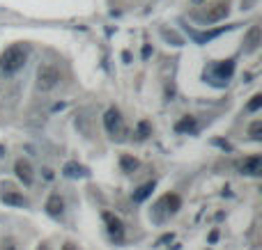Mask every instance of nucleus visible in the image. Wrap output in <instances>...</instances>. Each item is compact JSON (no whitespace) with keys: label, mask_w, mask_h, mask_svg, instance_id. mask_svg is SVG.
<instances>
[{"label":"nucleus","mask_w":262,"mask_h":250,"mask_svg":"<svg viewBox=\"0 0 262 250\" xmlns=\"http://www.w3.org/2000/svg\"><path fill=\"white\" fill-rule=\"evenodd\" d=\"M28 60V49L23 44H12L0 53V71H5L7 76L17 74L19 69H23Z\"/></svg>","instance_id":"nucleus-1"},{"label":"nucleus","mask_w":262,"mask_h":250,"mask_svg":"<svg viewBox=\"0 0 262 250\" xmlns=\"http://www.w3.org/2000/svg\"><path fill=\"white\" fill-rule=\"evenodd\" d=\"M180 207H182L180 195H175V193H166L164 197H159V202L152 207V211H150V216H152V223L164 225L170 216H175V213L180 211Z\"/></svg>","instance_id":"nucleus-2"},{"label":"nucleus","mask_w":262,"mask_h":250,"mask_svg":"<svg viewBox=\"0 0 262 250\" xmlns=\"http://www.w3.org/2000/svg\"><path fill=\"white\" fill-rule=\"evenodd\" d=\"M60 85V69L53 62H42L37 67V87L42 92H51Z\"/></svg>","instance_id":"nucleus-3"},{"label":"nucleus","mask_w":262,"mask_h":250,"mask_svg":"<svg viewBox=\"0 0 262 250\" xmlns=\"http://www.w3.org/2000/svg\"><path fill=\"white\" fill-rule=\"evenodd\" d=\"M104 126L106 131H108L113 138H117V140H122V138L126 136V126H124V117H122V113L117 108H108L104 115Z\"/></svg>","instance_id":"nucleus-4"},{"label":"nucleus","mask_w":262,"mask_h":250,"mask_svg":"<svg viewBox=\"0 0 262 250\" xmlns=\"http://www.w3.org/2000/svg\"><path fill=\"white\" fill-rule=\"evenodd\" d=\"M228 12H230L228 0H218V3H214V5L207 7V12H205V14L196 12V14H193V19H196V21H200L202 26H207V23H216V21H221V19H225V17H228Z\"/></svg>","instance_id":"nucleus-5"},{"label":"nucleus","mask_w":262,"mask_h":250,"mask_svg":"<svg viewBox=\"0 0 262 250\" xmlns=\"http://www.w3.org/2000/svg\"><path fill=\"white\" fill-rule=\"evenodd\" d=\"M101 218H104V225H106V232H108L110 241L113 243H124V223H122L120 218L110 211H104Z\"/></svg>","instance_id":"nucleus-6"},{"label":"nucleus","mask_w":262,"mask_h":250,"mask_svg":"<svg viewBox=\"0 0 262 250\" xmlns=\"http://www.w3.org/2000/svg\"><path fill=\"white\" fill-rule=\"evenodd\" d=\"M212 69H214V74H216V76H209L207 81L212 83V85H216V87H223V85H228L230 76H232V71H235V60L214 62Z\"/></svg>","instance_id":"nucleus-7"},{"label":"nucleus","mask_w":262,"mask_h":250,"mask_svg":"<svg viewBox=\"0 0 262 250\" xmlns=\"http://www.w3.org/2000/svg\"><path fill=\"white\" fill-rule=\"evenodd\" d=\"M0 200H3V204H7V207H28L26 197H23L12 184H7V181L0 184Z\"/></svg>","instance_id":"nucleus-8"},{"label":"nucleus","mask_w":262,"mask_h":250,"mask_svg":"<svg viewBox=\"0 0 262 250\" xmlns=\"http://www.w3.org/2000/svg\"><path fill=\"white\" fill-rule=\"evenodd\" d=\"M232 28L235 26H223V28H216V30H209V33H196L193 28L186 26V33H189V37H191L196 44H207V42H212V39L221 37L223 33H228V30H232Z\"/></svg>","instance_id":"nucleus-9"},{"label":"nucleus","mask_w":262,"mask_h":250,"mask_svg":"<svg viewBox=\"0 0 262 250\" xmlns=\"http://www.w3.org/2000/svg\"><path fill=\"white\" fill-rule=\"evenodd\" d=\"M14 172H17V179L21 181L23 186H33L35 174H33V165H30V161L19 158L17 163H14Z\"/></svg>","instance_id":"nucleus-10"},{"label":"nucleus","mask_w":262,"mask_h":250,"mask_svg":"<svg viewBox=\"0 0 262 250\" xmlns=\"http://www.w3.org/2000/svg\"><path fill=\"white\" fill-rule=\"evenodd\" d=\"M239 170L244 174H248V177H260L262 174V156L253 154V156L244 158V163H239Z\"/></svg>","instance_id":"nucleus-11"},{"label":"nucleus","mask_w":262,"mask_h":250,"mask_svg":"<svg viewBox=\"0 0 262 250\" xmlns=\"http://www.w3.org/2000/svg\"><path fill=\"white\" fill-rule=\"evenodd\" d=\"M46 213H49L51 218H62V213H65V200H62L58 193H53V195L46 200Z\"/></svg>","instance_id":"nucleus-12"},{"label":"nucleus","mask_w":262,"mask_h":250,"mask_svg":"<svg viewBox=\"0 0 262 250\" xmlns=\"http://www.w3.org/2000/svg\"><path fill=\"white\" fill-rule=\"evenodd\" d=\"M62 174H65V177H69V179H78V177H87V174H90V170H87L85 165L76 163V161H69V163L62 168Z\"/></svg>","instance_id":"nucleus-13"},{"label":"nucleus","mask_w":262,"mask_h":250,"mask_svg":"<svg viewBox=\"0 0 262 250\" xmlns=\"http://www.w3.org/2000/svg\"><path fill=\"white\" fill-rule=\"evenodd\" d=\"M260 39H262L260 26H253L251 30H248V35H246V39H244L246 53H253V51H257V46H260Z\"/></svg>","instance_id":"nucleus-14"},{"label":"nucleus","mask_w":262,"mask_h":250,"mask_svg":"<svg viewBox=\"0 0 262 250\" xmlns=\"http://www.w3.org/2000/svg\"><path fill=\"white\" fill-rule=\"evenodd\" d=\"M196 131H198V122L191 115L182 117V120L175 124V133H196Z\"/></svg>","instance_id":"nucleus-15"},{"label":"nucleus","mask_w":262,"mask_h":250,"mask_svg":"<svg viewBox=\"0 0 262 250\" xmlns=\"http://www.w3.org/2000/svg\"><path fill=\"white\" fill-rule=\"evenodd\" d=\"M154 186H157V184H154V181H148V184H143L141 188H136V190H134V195H131V200H134V202H145L150 195H152Z\"/></svg>","instance_id":"nucleus-16"},{"label":"nucleus","mask_w":262,"mask_h":250,"mask_svg":"<svg viewBox=\"0 0 262 250\" xmlns=\"http://www.w3.org/2000/svg\"><path fill=\"white\" fill-rule=\"evenodd\" d=\"M134 136H136V140H148V138L152 136V124H150L148 120H141L136 124V133H134Z\"/></svg>","instance_id":"nucleus-17"},{"label":"nucleus","mask_w":262,"mask_h":250,"mask_svg":"<svg viewBox=\"0 0 262 250\" xmlns=\"http://www.w3.org/2000/svg\"><path fill=\"white\" fill-rule=\"evenodd\" d=\"M120 168H122V172H134L138 168V161L134 156H129V154H124L120 158Z\"/></svg>","instance_id":"nucleus-18"},{"label":"nucleus","mask_w":262,"mask_h":250,"mask_svg":"<svg viewBox=\"0 0 262 250\" xmlns=\"http://www.w3.org/2000/svg\"><path fill=\"white\" fill-rule=\"evenodd\" d=\"M248 136H251V140H260L262 138V122L260 120H255L248 126Z\"/></svg>","instance_id":"nucleus-19"},{"label":"nucleus","mask_w":262,"mask_h":250,"mask_svg":"<svg viewBox=\"0 0 262 250\" xmlns=\"http://www.w3.org/2000/svg\"><path fill=\"white\" fill-rule=\"evenodd\" d=\"M260 108H262V94H255V97H251L246 110H248V113H255V110H260Z\"/></svg>","instance_id":"nucleus-20"},{"label":"nucleus","mask_w":262,"mask_h":250,"mask_svg":"<svg viewBox=\"0 0 262 250\" xmlns=\"http://www.w3.org/2000/svg\"><path fill=\"white\" fill-rule=\"evenodd\" d=\"M0 250H21V245H19L17 239L7 236V239H3V243H0Z\"/></svg>","instance_id":"nucleus-21"},{"label":"nucleus","mask_w":262,"mask_h":250,"mask_svg":"<svg viewBox=\"0 0 262 250\" xmlns=\"http://www.w3.org/2000/svg\"><path fill=\"white\" fill-rule=\"evenodd\" d=\"M214 145L221 147V149H225V152H232V145H230V142H225V140H218V138H216V140H214Z\"/></svg>","instance_id":"nucleus-22"},{"label":"nucleus","mask_w":262,"mask_h":250,"mask_svg":"<svg viewBox=\"0 0 262 250\" xmlns=\"http://www.w3.org/2000/svg\"><path fill=\"white\" fill-rule=\"evenodd\" d=\"M170 241H173V234H164V236H161V239L157 241V245H164V243H170Z\"/></svg>","instance_id":"nucleus-23"},{"label":"nucleus","mask_w":262,"mask_h":250,"mask_svg":"<svg viewBox=\"0 0 262 250\" xmlns=\"http://www.w3.org/2000/svg\"><path fill=\"white\" fill-rule=\"evenodd\" d=\"M150 53H152V49H150L148 44H145V46H143V58H145V60H148V58H150Z\"/></svg>","instance_id":"nucleus-24"},{"label":"nucleus","mask_w":262,"mask_h":250,"mask_svg":"<svg viewBox=\"0 0 262 250\" xmlns=\"http://www.w3.org/2000/svg\"><path fill=\"white\" fill-rule=\"evenodd\" d=\"M62 250H78V248H76V245H74V243H71V241H67V243L62 245Z\"/></svg>","instance_id":"nucleus-25"},{"label":"nucleus","mask_w":262,"mask_h":250,"mask_svg":"<svg viewBox=\"0 0 262 250\" xmlns=\"http://www.w3.org/2000/svg\"><path fill=\"white\" fill-rule=\"evenodd\" d=\"M44 179H49V181H51V179H53V172H51V170H49V168L44 170Z\"/></svg>","instance_id":"nucleus-26"},{"label":"nucleus","mask_w":262,"mask_h":250,"mask_svg":"<svg viewBox=\"0 0 262 250\" xmlns=\"http://www.w3.org/2000/svg\"><path fill=\"white\" fill-rule=\"evenodd\" d=\"M216 239H218V232H216V229H214V232L209 234V241H212V243H214V241H216Z\"/></svg>","instance_id":"nucleus-27"},{"label":"nucleus","mask_w":262,"mask_h":250,"mask_svg":"<svg viewBox=\"0 0 262 250\" xmlns=\"http://www.w3.org/2000/svg\"><path fill=\"white\" fill-rule=\"evenodd\" d=\"M0 156H5V147L0 145Z\"/></svg>","instance_id":"nucleus-28"},{"label":"nucleus","mask_w":262,"mask_h":250,"mask_svg":"<svg viewBox=\"0 0 262 250\" xmlns=\"http://www.w3.org/2000/svg\"><path fill=\"white\" fill-rule=\"evenodd\" d=\"M37 250H49V245H39V248Z\"/></svg>","instance_id":"nucleus-29"}]
</instances>
